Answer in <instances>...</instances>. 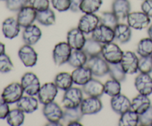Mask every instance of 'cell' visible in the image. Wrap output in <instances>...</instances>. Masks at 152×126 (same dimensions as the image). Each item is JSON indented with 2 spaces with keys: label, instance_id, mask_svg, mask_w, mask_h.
<instances>
[{
  "label": "cell",
  "instance_id": "6da1fadb",
  "mask_svg": "<svg viewBox=\"0 0 152 126\" xmlns=\"http://www.w3.org/2000/svg\"><path fill=\"white\" fill-rule=\"evenodd\" d=\"M83 100V89L77 87H71L65 90L62 103L64 108H74L80 106Z\"/></svg>",
  "mask_w": 152,
  "mask_h": 126
},
{
  "label": "cell",
  "instance_id": "7a4b0ae2",
  "mask_svg": "<svg viewBox=\"0 0 152 126\" xmlns=\"http://www.w3.org/2000/svg\"><path fill=\"white\" fill-rule=\"evenodd\" d=\"M86 66L91 71L94 76H104L109 71V63L101 55L88 57Z\"/></svg>",
  "mask_w": 152,
  "mask_h": 126
},
{
  "label": "cell",
  "instance_id": "3957f363",
  "mask_svg": "<svg viewBox=\"0 0 152 126\" xmlns=\"http://www.w3.org/2000/svg\"><path fill=\"white\" fill-rule=\"evenodd\" d=\"M21 84L24 92L29 96H37L41 87L38 76L33 72H27L21 78Z\"/></svg>",
  "mask_w": 152,
  "mask_h": 126
},
{
  "label": "cell",
  "instance_id": "277c9868",
  "mask_svg": "<svg viewBox=\"0 0 152 126\" xmlns=\"http://www.w3.org/2000/svg\"><path fill=\"white\" fill-rule=\"evenodd\" d=\"M124 52L116 43L111 42L102 44L101 56L109 64L119 63L121 62Z\"/></svg>",
  "mask_w": 152,
  "mask_h": 126
},
{
  "label": "cell",
  "instance_id": "5b68a950",
  "mask_svg": "<svg viewBox=\"0 0 152 126\" xmlns=\"http://www.w3.org/2000/svg\"><path fill=\"white\" fill-rule=\"evenodd\" d=\"M73 49L67 42H60L54 46L53 50V60L58 66L68 63Z\"/></svg>",
  "mask_w": 152,
  "mask_h": 126
},
{
  "label": "cell",
  "instance_id": "8992f818",
  "mask_svg": "<svg viewBox=\"0 0 152 126\" xmlns=\"http://www.w3.org/2000/svg\"><path fill=\"white\" fill-rule=\"evenodd\" d=\"M24 93L25 92L21 83L14 82L7 84L4 87L1 96L10 105V104L16 103L23 96Z\"/></svg>",
  "mask_w": 152,
  "mask_h": 126
},
{
  "label": "cell",
  "instance_id": "52a82bcc",
  "mask_svg": "<svg viewBox=\"0 0 152 126\" xmlns=\"http://www.w3.org/2000/svg\"><path fill=\"white\" fill-rule=\"evenodd\" d=\"M127 24L134 30L141 31L148 28L151 23V18L142 11L131 12L126 18Z\"/></svg>",
  "mask_w": 152,
  "mask_h": 126
},
{
  "label": "cell",
  "instance_id": "ba28073f",
  "mask_svg": "<svg viewBox=\"0 0 152 126\" xmlns=\"http://www.w3.org/2000/svg\"><path fill=\"white\" fill-rule=\"evenodd\" d=\"M18 56L22 63L27 68H32L37 65L38 54L32 45L25 44L19 48Z\"/></svg>",
  "mask_w": 152,
  "mask_h": 126
},
{
  "label": "cell",
  "instance_id": "9c48e42d",
  "mask_svg": "<svg viewBox=\"0 0 152 126\" xmlns=\"http://www.w3.org/2000/svg\"><path fill=\"white\" fill-rule=\"evenodd\" d=\"M58 88L55 83L46 82L41 85L39 93L37 94V98L41 104L43 105L45 104L53 102L55 98L58 94Z\"/></svg>",
  "mask_w": 152,
  "mask_h": 126
},
{
  "label": "cell",
  "instance_id": "30bf717a",
  "mask_svg": "<svg viewBox=\"0 0 152 126\" xmlns=\"http://www.w3.org/2000/svg\"><path fill=\"white\" fill-rule=\"evenodd\" d=\"M102 107L103 105L99 97L88 96L83 99L80 108L84 115H94L100 112Z\"/></svg>",
  "mask_w": 152,
  "mask_h": 126
},
{
  "label": "cell",
  "instance_id": "8fae6325",
  "mask_svg": "<svg viewBox=\"0 0 152 126\" xmlns=\"http://www.w3.org/2000/svg\"><path fill=\"white\" fill-rule=\"evenodd\" d=\"M99 25V16L95 13H84L78 22V28L85 34H92L95 28Z\"/></svg>",
  "mask_w": 152,
  "mask_h": 126
},
{
  "label": "cell",
  "instance_id": "7c38bea8",
  "mask_svg": "<svg viewBox=\"0 0 152 126\" xmlns=\"http://www.w3.org/2000/svg\"><path fill=\"white\" fill-rule=\"evenodd\" d=\"M120 64L126 74L132 75L138 71L139 58L133 51H126L123 53Z\"/></svg>",
  "mask_w": 152,
  "mask_h": 126
},
{
  "label": "cell",
  "instance_id": "4fadbf2b",
  "mask_svg": "<svg viewBox=\"0 0 152 126\" xmlns=\"http://www.w3.org/2000/svg\"><path fill=\"white\" fill-rule=\"evenodd\" d=\"M85 34L77 27L71 28L67 34V42L73 50H81L86 41Z\"/></svg>",
  "mask_w": 152,
  "mask_h": 126
},
{
  "label": "cell",
  "instance_id": "5bb4252c",
  "mask_svg": "<svg viewBox=\"0 0 152 126\" xmlns=\"http://www.w3.org/2000/svg\"><path fill=\"white\" fill-rule=\"evenodd\" d=\"M91 37L102 44L114 42L115 39L114 29L101 24H99L92 32Z\"/></svg>",
  "mask_w": 152,
  "mask_h": 126
},
{
  "label": "cell",
  "instance_id": "9a60e30c",
  "mask_svg": "<svg viewBox=\"0 0 152 126\" xmlns=\"http://www.w3.org/2000/svg\"><path fill=\"white\" fill-rule=\"evenodd\" d=\"M37 11L30 5H26L18 11L17 19L21 28H26L37 20Z\"/></svg>",
  "mask_w": 152,
  "mask_h": 126
},
{
  "label": "cell",
  "instance_id": "2e32d148",
  "mask_svg": "<svg viewBox=\"0 0 152 126\" xmlns=\"http://www.w3.org/2000/svg\"><path fill=\"white\" fill-rule=\"evenodd\" d=\"M42 114L48 122H60L63 117V109L53 101L43 105Z\"/></svg>",
  "mask_w": 152,
  "mask_h": 126
},
{
  "label": "cell",
  "instance_id": "e0dca14e",
  "mask_svg": "<svg viewBox=\"0 0 152 126\" xmlns=\"http://www.w3.org/2000/svg\"><path fill=\"white\" fill-rule=\"evenodd\" d=\"M21 26L17 19L14 17H8L4 19L1 25V31L5 38L13 39L19 35Z\"/></svg>",
  "mask_w": 152,
  "mask_h": 126
},
{
  "label": "cell",
  "instance_id": "ac0fdd59",
  "mask_svg": "<svg viewBox=\"0 0 152 126\" xmlns=\"http://www.w3.org/2000/svg\"><path fill=\"white\" fill-rule=\"evenodd\" d=\"M134 86L140 94L149 96L152 93V77L150 74L140 73L134 80Z\"/></svg>",
  "mask_w": 152,
  "mask_h": 126
},
{
  "label": "cell",
  "instance_id": "d6986e66",
  "mask_svg": "<svg viewBox=\"0 0 152 126\" xmlns=\"http://www.w3.org/2000/svg\"><path fill=\"white\" fill-rule=\"evenodd\" d=\"M111 107L116 114L121 115L126 111L132 109V100L126 95L120 93L111 97Z\"/></svg>",
  "mask_w": 152,
  "mask_h": 126
},
{
  "label": "cell",
  "instance_id": "ffe728a7",
  "mask_svg": "<svg viewBox=\"0 0 152 126\" xmlns=\"http://www.w3.org/2000/svg\"><path fill=\"white\" fill-rule=\"evenodd\" d=\"M38 98H36L35 96H22L21 99L16 103V108L23 111L25 114H32L35 112L39 108Z\"/></svg>",
  "mask_w": 152,
  "mask_h": 126
},
{
  "label": "cell",
  "instance_id": "44dd1931",
  "mask_svg": "<svg viewBox=\"0 0 152 126\" xmlns=\"http://www.w3.org/2000/svg\"><path fill=\"white\" fill-rule=\"evenodd\" d=\"M42 34L41 29L37 25L33 24L24 28L22 32V39L25 44L34 45L41 39Z\"/></svg>",
  "mask_w": 152,
  "mask_h": 126
},
{
  "label": "cell",
  "instance_id": "7402d4cb",
  "mask_svg": "<svg viewBox=\"0 0 152 126\" xmlns=\"http://www.w3.org/2000/svg\"><path fill=\"white\" fill-rule=\"evenodd\" d=\"M83 93L88 96L99 97L105 93L104 90V84L99 80L92 78L86 84L83 86Z\"/></svg>",
  "mask_w": 152,
  "mask_h": 126
},
{
  "label": "cell",
  "instance_id": "603a6c76",
  "mask_svg": "<svg viewBox=\"0 0 152 126\" xmlns=\"http://www.w3.org/2000/svg\"><path fill=\"white\" fill-rule=\"evenodd\" d=\"M71 76H72L74 84L83 86L93 78L94 75L91 71L86 65H85L80 68H75L71 73Z\"/></svg>",
  "mask_w": 152,
  "mask_h": 126
},
{
  "label": "cell",
  "instance_id": "cb8c5ba5",
  "mask_svg": "<svg viewBox=\"0 0 152 126\" xmlns=\"http://www.w3.org/2000/svg\"><path fill=\"white\" fill-rule=\"evenodd\" d=\"M111 11L117 16L119 20H125L131 13V4L129 0H114Z\"/></svg>",
  "mask_w": 152,
  "mask_h": 126
},
{
  "label": "cell",
  "instance_id": "d4e9b609",
  "mask_svg": "<svg viewBox=\"0 0 152 126\" xmlns=\"http://www.w3.org/2000/svg\"><path fill=\"white\" fill-rule=\"evenodd\" d=\"M114 37L118 42L121 44H126L129 42L132 39V28L128 24L120 23L114 28Z\"/></svg>",
  "mask_w": 152,
  "mask_h": 126
},
{
  "label": "cell",
  "instance_id": "484cf974",
  "mask_svg": "<svg viewBox=\"0 0 152 126\" xmlns=\"http://www.w3.org/2000/svg\"><path fill=\"white\" fill-rule=\"evenodd\" d=\"M151 105V100L146 95L139 93L132 100V110L137 113L139 115L145 112Z\"/></svg>",
  "mask_w": 152,
  "mask_h": 126
},
{
  "label": "cell",
  "instance_id": "4316f807",
  "mask_svg": "<svg viewBox=\"0 0 152 126\" xmlns=\"http://www.w3.org/2000/svg\"><path fill=\"white\" fill-rule=\"evenodd\" d=\"M102 47V43L99 42L92 37H90V38L86 39V41L82 50L86 53L88 57H91V56L101 55Z\"/></svg>",
  "mask_w": 152,
  "mask_h": 126
},
{
  "label": "cell",
  "instance_id": "83f0119b",
  "mask_svg": "<svg viewBox=\"0 0 152 126\" xmlns=\"http://www.w3.org/2000/svg\"><path fill=\"white\" fill-rule=\"evenodd\" d=\"M88 56L83 50H73L68 59V65L74 68H80L86 65Z\"/></svg>",
  "mask_w": 152,
  "mask_h": 126
},
{
  "label": "cell",
  "instance_id": "f1b7e54d",
  "mask_svg": "<svg viewBox=\"0 0 152 126\" xmlns=\"http://www.w3.org/2000/svg\"><path fill=\"white\" fill-rule=\"evenodd\" d=\"M140 124V115L130 109L120 115L118 125L120 126H137Z\"/></svg>",
  "mask_w": 152,
  "mask_h": 126
},
{
  "label": "cell",
  "instance_id": "f546056e",
  "mask_svg": "<svg viewBox=\"0 0 152 126\" xmlns=\"http://www.w3.org/2000/svg\"><path fill=\"white\" fill-rule=\"evenodd\" d=\"M53 82L58 88L64 91L72 87L74 84L71 74L68 72H60L56 74Z\"/></svg>",
  "mask_w": 152,
  "mask_h": 126
},
{
  "label": "cell",
  "instance_id": "4dcf8cb0",
  "mask_svg": "<svg viewBox=\"0 0 152 126\" xmlns=\"http://www.w3.org/2000/svg\"><path fill=\"white\" fill-rule=\"evenodd\" d=\"M25 113L18 108L10 110L7 117L6 121L7 124L10 126H20L23 125L25 122Z\"/></svg>",
  "mask_w": 152,
  "mask_h": 126
},
{
  "label": "cell",
  "instance_id": "1f68e13d",
  "mask_svg": "<svg viewBox=\"0 0 152 126\" xmlns=\"http://www.w3.org/2000/svg\"><path fill=\"white\" fill-rule=\"evenodd\" d=\"M37 21L42 25L50 26L56 22V15L54 11L49 7L47 10L37 12Z\"/></svg>",
  "mask_w": 152,
  "mask_h": 126
},
{
  "label": "cell",
  "instance_id": "d6a6232c",
  "mask_svg": "<svg viewBox=\"0 0 152 126\" xmlns=\"http://www.w3.org/2000/svg\"><path fill=\"white\" fill-rule=\"evenodd\" d=\"M84 114L81 111L80 107L74 108H65L63 110V117H62V121L64 122L68 123L72 122L79 121L83 119Z\"/></svg>",
  "mask_w": 152,
  "mask_h": 126
},
{
  "label": "cell",
  "instance_id": "836d02e7",
  "mask_svg": "<svg viewBox=\"0 0 152 126\" xmlns=\"http://www.w3.org/2000/svg\"><path fill=\"white\" fill-rule=\"evenodd\" d=\"M102 0H83L80 11L84 13H95L100 9Z\"/></svg>",
  "mask_w": 152,
  "mask_h": 126
},
{
  "label": "cell",
  "instance_id": "e575fe53",
  "mask_svg": "<svg viewBox=\"0 0 152 126\" xmlns=\"http://www.w3.org/2000/svg\"><path fill=\"white\" fill-rule=\"evenodd\" d=\"M108 74L111 79L120 82L125 81L126 79V75H127V74L123 70L120 62L115 64H109Z\"/></svg>",
  "mask_w": 152,
  "mask_h": 126
},
{
  "label": "cell",
  "instance_id": "d590c367",
  "mask_svg": "<svg viewBox=\"0 0 152 126\" xmlns=\"http://www.w3.org/2000/svg\"><path fill=\"white\" fill-rule=\"evenodd\" d=\"M121 82L117 80L111 79L108 80L104 84V90L105 93L110 96L111 97L115 96L121 93Z\"/></svg>",
  "mask_w": 152,
  "mask_h": 126
},
{
  "label": "cell",
  "instance_id": "8d00e7d4",
  "mask_svg": "<svg viewBox=\"0 0 152 126\" xmlns=\"http://www.w3.org/2000/svg\"><path fill=\"white\" fill-rule=\"evenodd\" d=\"M99 24L108 26L113 29L117 26V24L120 22L117 16L112 11L102 12L100 16H99Z\"/></svg>",
  "mask_w": 152,
  "mask_h": 126
},
{
  "label": "cell",
  "instance_id": "74e56055",
  "mask_svg": "<svg viewBox=\"0 0 152 126\" xmlns=\"http://www.w3.org/2000/svg\"><path fill=\"white\" fill-rule=\"evenodd\" d=\"M137 53L140 56H149L152 55V39L149 37L142 39L137 46Z\"/></svg>",
  "mask_w": 152,
  "mask_h": 126
},
{
  "label": "cell",
  "instance_id": "f35d334b",
  "mask_svg": "<svg viewBox=\"0 0 152 126\" xmlns=\"http://www.w3.org/2000/svg\"><path fill=\"white\" fill-rule=\"evenodd\" d=\"M138 71L143 74H151L152 72L151 56H140L138 64Z\"/></svg>",
  "mask_w": 152,
  "mask_h": 126
},
{
  "label": "cell",
  "instance_id": "ab89813d",
  "mask_svg": "<svg viewBox=\"0 0 152 126\" xmlns=\"http://www.w3.org/2000/svg\"><path fill=\"white\" fill-rule=\"evenodd\" d=\"M13 69V64L10 56L5 53L0 55V72L3 74L9 73Z\"/></svg>",
  "mask_w": 152,
  "mask_h": 126
},
{
  "label": "cell",
  "instance_id": "60d3db41",
  "mask_svg": "<svg viewBox=\"0 0 152 126\" xmlns=\"http://www.w3.org/2000/svg\"><path fill=\"white\" fill-rule=\"evenodd\" d=\"M29 0H5L6 7L10 11L18 12L19 10L28 5Z\"/></svg>",
  "mask_w": 152,
  "mask_h": 126
},
{
  "label": "cell",
  "instance_id": "b9f144b4",
  "mask_svg": "<svg viewBox=\"0 0 152 126\" xmlns=\"http://www.w3.org/2000/svg\"><path fill=\"white\" fill-rule=\"evenodd\" d=\"M28 5L32 7L37 12L47 10L50 7L49 0H29Z\"/></svg>",
  "mask_w": 152,
  "mask_h": 126
},
{
  "label": "cell",
  "instance_id": "7bdbcfd3",
  "mask_svg": "<svg viewBox=\"0 0 152 126\" xmlns=\"http://www.w3.org/2000/svg\"><path fill=\"white\" fill-rule=\"evenodd\" d=\"M140 125H152V105L149 107L145 112L140 114Z\"/></svg>",
  "mask_w": 152,
  "mask_h": 126
},
{
  "label": "cell",
  "instance_id": "ee69618b",
  "mask_svg": "<svg viewBox=\"0 0 152 126\" xmlns=\"http://www.w3.org/2000/svg\"><path fill=\"white\" fill-rule=\"evenodd\" d=\"M51 4L53 8L59 12H65L70 10V0H51Z\"/></svg>",
  "mask_w": 152,
  "mask_h": 126
},
{
  "label": "cell",
  "instance_id": "f6af8a7d",
  "mask_svg": "<svg viewBox=\"0 0 152 126\" xmlns=\"http://www.w3.org/2000/svg\"><path fill=\"white\" fill-rule=\"evenodd\" d=\"M9 111H10L9 104L1 96L0 97V119H5Z\"/></svg>",
  "mask_w": 152,
  "mask_h": 126
},
{
  "label": "cell",
  "instance_id": "bcb514c9",
  "mask_svg": "<svg viewBox=\"0 0 152 126\" xmlns=\"http://www.w3.org/2000/svg\"><path fill=\"white\" fill-rule=\"evenodd\" d=\"M141 10L152 19V0H143L141 4Z\"/></svg>",
  "mask_w": 152,
  "mask_h": 126
},
{
  "label": "cell",
  "instance_id": "7dc6e473",
  "mask_svg": "<svg viewBox=\"0 0 152 126\" xmlns=\"http://www.w3.org/2000/svg\"><path fill=\"white\" fill-rule=\"evenodd\" d=\"M71 1V7L70 10L74 13H77L80 11V5L83 0H70Z\"/></svg>",
  "mask_w": 152,
  "mask_h": 126
},
{
  "label": "cell",
  "instance_id": "c3c4849f",
  "mask_svg": "<svg viewBox=\"0 0 152 126\" xmlns=\"http://www.w3.org/2000/svg\"><path fill=\"white\" fill-rule=\"evenodd\" d=\"M46 125H50V126H61L62 125V123L60 122H48L46 124Z\"/></svg>",
  "mask_w": 152,
  "mask_h": 126
},
{
  "label": "cell",
  "instance_id": "681fc988",
  "mask_svg": "<svg viewBox=\"0 0 152 126\" xmlns=\"http://www.w3.org/2000/svg\"><path fill=\"white\" fill-rule=\"evenodd\" d=\"M4 53H5V45L4 43L0 42V55Z\"/></svg>",
  "mask_w": 152,
  "mask_h": 126
},
{
  "label": "cell",
  "instance_id": "f907efd6",
  "mask_svg": "<svg viewBox=\"0 0 152 126\" xmlns=\"http://www.w3.org/2000/svg\"><path fill=\"white\" fill-rule=\"evenodd\" d=\"M148 35L149 38H151L152 39V25L148 26Z\"/></svg>",
  "mask_w": 152,
  "mask_h": 126
},
{
  "label": "cell",
  "instance_id": "816d5d0a",
  "mask_svg": "<svg viewBox=\"0 0 152 126\" xmlns=\"http://www.w3.org/2000/svg\"><path fill=\"white\" fill-rule=\"evenodd\" d=\"M68 125H78V126H81L82 124L80 123L79 121H76V122H70L68 123Z\"/></svg>",
  "mask_w": 152,
  "mask_h": 126
},
{
  "label": "cell",
  "instance_id": "f5cc1de1",
  "mask_svg": "<svg viewBox=\"0 0 152 126\" xmlns=\"http://www.w3.org/2000/svg\"><path fill=\"white\" fill-rule=\"evenodd\" d=\"M151 58H152V55H151Z\"/></svg>",
  "mask_w": 152,
  "mask_h": 126
},
{
  "label": "cell",
  "instance_id": "db71d44e",
  "mask_svg": "<svg viewBox=\"0 0 152 126\" xmlns=\"http://www.w3.org/2000/svg\"><path fill=\"white\" fill-rule=\"evenodd\" d=\"M4 1H5V0H4Z\"/></svg>",
  "mask_w": 152,
  "mask_h": 126
},
{
  "label": "cell",
  "instance_id": "11a10c76",
  "mask_svg": "<svg viewBox=\"0 0 152 126\" xmlns=\"http://www.w3.org/2000/svg\"><path fill=\"white\" fill-rule=\"evenodd\" d=\"M151 126H152V125H151Z\"/></svg>",
  "mask_w": 152,
  "mask_h": 126
}]
</instances>
